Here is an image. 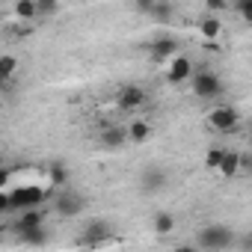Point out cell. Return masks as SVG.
Segmentation results:
<instances>
[{
    "label": "cell",
    "mask_w": 252,
    "mask_h": 252,
    "mask_svg": "<svg viewBox=\"0 0 252 252\" xmlns=\"http://www.w3.org/2000/svg\"><path fill=\"white\" fill-rule=\"evenodd\" d=\"M231 243H234V231L222 222H211V225L199 228V234H196V246L205 252H222Z\"/></svg>",
    "instance_id": "1"
},
{
    "label": "cell",
    "mask_w": 252,
    "mask_h": 252,
    "mask_svg": "<svg viewBox=\"0 0 252 252\" xmlns=\"http://www.w3.org/2000/svg\"><path fill=\"white\" fill-rule=\"evenodd\" d=\"M9 202H12V211H15V214L39 211V205L45 202V190L36 187V184H21V187L9 190Z\"/></svg>",
    "instance_id": "2"
},
{
    "label": "cell",
    "mask_w": 252,
    "mask_h": 252,
    "mask_svg": "<svg viewBox=\"0 0 252 252\" xmlns=\"http://www.w3.org/2000/svg\"><path fill=\"white\" fill-rule=\"evenodd\" d=\"M190 86H193V95L196 98H217L225 89L217 71H196L193 80H190Z\"/></svg>",
    "instance_id": "3"
},
{
    "label": "cell",
    "mask_w": 252,
    "mask_h": 252,
    "mask_svg": "<svg viewBox=\"0 0 252 252\" xmlns=\"http://www.w3.org/2000/svg\"><path fill=\"white\" fill-rule=\"evenodd\" d=\"M110 237H113V225H110L107 220H101V217L89 220V222L83 225V231H80V240H83L86 249H95V246L107 243Z\"/></svg>",
    "instance_id": "4"
},
{
    "label": "cell",
    "mask_w": 252,
    "mask_h": 252,
    "mask_svg": "<svg viewBox=\"0 0 252 252\" xmlns=\"http://www.w3.org/2000/svg\"><path fill=\"white\" fill-rule=\"evenodd\" d=\"M83 208H86V196L77 190H60L54 199V214L60 217H77L83 214Z\"/></svg>",
    "instance_id": "5"
},
{
    "label": "cell",
    "mask_w": 252,
    "mask_h": 252,
    "mask_svg": "<svg viewBox=\"0 0 252 252\" xmlns=\"http://www.w3.org/2000/svg\"><path fill=\"white\" fill-rule=\"evenodd\" d=\"M237 122H240V116H237V110L234 107H214L211 113H208V125L214 131H220V134H231L234 128H237Z\"/></svg>",
    "instance_id": "6"
},
{
    "label": "cell",
    "mask_w": 252,
    "mask_h": 252,
    "mask_svg": "<svg viewBox=\"0 0 252 252\" xmlns=\"http://www.w3.org/2000/svg\"><path fill=\"white\" fill-rule=\"evenodd\" d=\"M166 184H169V175H166V169H160V166H146L143 175H140V190H143L146 196L160 193Z\"/></svg>",
    "instance_id": "7"
},
{
    "label": "cell",
    "mask_w": 252,
    "mask_h": 252,
    "mask_svg": "<svg viewBox=\"0 0 252 252\" xmlns=\"http://www.w3.org/2000/svg\"><path fill=\"white\" fill-rule=\"evenodd\" d=\"M116 101H119V110L134 113V110H140V107L149 101V92H146L143 86H122L119 95H116Z\"/></svg>",
    "instance_id": "8"
},
{
    "label": "cell",
    "mask_w": 252,
    "mask_h": 252,
    "mask_svg": "<svg viewBox=\"0 0 252 252\" xmlns=\"http://www.w3.org/2000/svg\"><path fill=\"white\" fill-rule=\"evenodd\" d=\"M193 63H190V57H175L172 63H169V68H166V80L169 83H184V80H193Z\"/></svg>",
    "instance_id": "9"
},
{
    "label": "cell",
    "mask_w": 252,
    "mask_h": 252,
    "mask_svg": "<svg viewBox=\"0 0 252 252\" xmlns=\"http://www.w3.org/2000/svg\"><path fill=\"white\" fill-rule=\"evenodd\" d=\"M131 137H128V128H122V125H110V128L101 131V146L104 149H122L128 146Z\"/></svg>",
    "instance_id": "10"
},
{
    "label": "cell",
    "mask_w": 252,
    "mask_h": 252,
    "mask_svg": "<svg viewBox=\"0 0 252 252\" xmlns=\"http://www.w3.org/2000/svg\"><path fill=\"white\" fill-rule=\"evenodd\" d=\"M175 48H178V42L172 39V36H158L155 42H152V60L155 63H163V60H175Z\"/></svg>",
    "instance_id": "11"
},
{
    "label": "cell",
    "mask_w": 252,
    "mask_h": 252,
    "mask_svg": "<svg viewBox=\"0 0 252 252\" xmlns=\"http://www.w3.org/2000/svg\"><path fill=\"white\" fill-rule=\"evenodd\" d=\"M45 175H48V184H51V187H65V184H68V169H65V163H60V160L48 163Z\"/></svg>",
    "instance_id": "12"
},
{
    "label": "cell",
    "mask_w": 252,
    "mask_h": 252,
    "mask_svg": "<svg viewBox=\"0 0 252 252\" xmlns=\"http://www.w3.org/2000/svg\"><path fill=\"white\" fill-rule=\"evenodd\" d=\"M42 225H45V214H42V211H24V214H18L15 231H24V228H42Z\"/></svg>",
    "instance_id": "13"
},
{
    "label": "cell",
    "mask_w": 252,
    "mask_h": 252,
    "mask_svg": "<svg viewBox=\"0 0 252 252\" xmlns=\"http://www.w3.org/2000/svg\"><path fill=\"white\" fill-rule=\"evenodd\" d=\"M128 137H131V143H146V140L152 137V125H149L146 119H137V122H131Z\"/></svg>",
    "instance_id": "14"
},
{
    "label": "cell",
    "mask_w": 252,
    "mask_h": 252,
    "mask_svg": "<svg viewBox=\"0 0 252 252\" xmlns=\"http://www.w3.org/2000/svg\"><path fill=\"white\" fill-rule=\"evenodd\" d=\"M18 237L27 243V246H45L48 243V228L42 225V228H24V231H18Z\"/></svg>",
    "instance_id": "15"
},
{
    "label": "cell",
    "mask_w": 252,
    "mask_h": 252,
    "mask_svg": "<svg viewBox=\"0 0 252 252\" xmlns=\"http://www.w3.org/2000/svg\"><path fill=\"white\" fill-rule=\"evenodd\" d=\"M155 234H160V237H166L172 228H175V217L169 214V211H160V214H155Z\"/></svg>",
    "instance_id": "16"
},
{
    "label": "cell",
    "mask_w": 252,
    "mask_h": 252,
    "mask_svg": "<svg viewBox=\"0 0 252 252\" xmlns=\"http://www.w3.org/2000/svg\"><path fill=\"white\" fill-rule=\"evenodd\" d=\"M15 15L24 18V21H36L39 18V3H36V0H18V3H15Z\"/></svg>",
    "instance_id": "17"
},
{
    "label": "cell",
    "mask_w": 252,
    "mask_h": 252,
    "mask_svg": "<svg viewBox=\"0 0 252 252\" xmlns=\"http://www.w3.org/2000/svg\"><path fill=\"white\" fill-rule=\"evenodd\" d=\"M220 172H222L225 178H231V175H237V172H240V155H234V152H225V160H222V166H220Z\"/></svg>",
    "instance_id": "18"
},
{
    "label": "cell",
    "mask_w": 252,
    "mask_h": 252,
    "mask_svg": "<svg viewBox=\"0 0 252 252\" xmlns=\"http://www.w3.org/2000/svg\"><path fill=\"white\" fill-rule=\"evenodd\" d=\"M199 30H202V36H205V39H217V36H220V30H222V24H220V18H205Z\"/></svg>",
    "instance_id": "19"
},
{
    "label": "cell",
    "mask_w": 252,
    "mask_h": 252,
    "mask_svg": "<svg viewBox=\"0 0 252 252\" xmlns=\"http://www.w3.org/2000/svg\"><path fill=\"white\" fill-rule=\"evenodd\" d=\"M15 57H9V54H3V57H0V77H3V80H9L12 74H15Z\"/></svg>",
    "instance_id": "20"
},
{
    "label": "cell",
    "mask_w": 252,
    "mask_h": 252,
    "mask_svg": "<svg viewBox=\"0 0 252 252\" xmlns=\"http://www.w3.org/2000/svg\"><path fill=\"white\" fill-rule=\"evenodd\" d=\"M222 160H225V152H222V149H211V152H208V158H205V166L220 169V166H222Z\"/></svg>",
    "instance_id": "21"
},
{
    "label": "cell",
    "mask_w": 252,
    "mask_h": 252,
    "mask_svg": "<svg viewBox=\"0 0 252 252\" xmlns=\"http://www.w3.org/2000/svg\"><path fill=\"white\" fill-rule=\"evenodd\" d=\"M172 6L169 3H155V9H152V18H158V21H169L172 18Z\"/></svg>",
    "instance_id": "22"
},
{
    "label": "cell",
    "mask_w": 252,
    "mask_h": 252,
    "mask_svg": "<svg viewBox=\"0 0 252 252\" xmlns=\"http://www.w3.org/2000/svg\"><path fill=\"white\" fill-rule=\"evenodd\" d=\"M237 15L246 24H252V0H240V3H237Z\"/></svg>",
    "instance_id": "23"
},
{
    "label": "cell",
    "mask_w": 252,
    "mask_h": 252,
    "mask_svg": "<svg viewBox=\"0 0 252 252\" xmlns=\"http://www.w3.org/2000/svg\"><path fill=\"white\" fill-rule=\"evenodd\" d=\"M60 6L54 3V0H42V3H39V15H54Z\"/></svg>",
    "instance_id": "24"
},
{
    "label": "cell",
    "mask_w": 252,
    "mask_h": 252,
    "mask_svg": "<svg viewBox=\"0 0 252 252\" xmlns=\"http://www.w3.org/2000/svg\"><path fill=\"white\" fill-rule=\"evenodd\" d=\"M240 169L243 172H252V155H240Z\"/></svg>",
    "instance_id": "25"
},
{
    "label": "cell",
    "mask_w": 252,
    "mask_h": 252,
    "mask_svg": "<svg viewBox=\"0 0 252 252\" xmlns=\"http://www.w3.org/2000/svg\"><path fill=\"white\" fill-rule=\"evenodd\" d=\"M222 9H225L222 0H208V12H222Z\"/></svg>",
    "instance_id": "26"
},
{
    "label": "cell",
    "mask_w": 252,
    "mask_h": 252,
    "mask_svg": "<svg viewBox=\"0 0 252 252\" xmlns=\"http://www.w3.org/2000/svg\"><path fill=\"white\" fill-rule=\"evenodd\" d=\"M172 252H199V246H190V243H181V246H175Z\"/></svg>",
    "instance_id": "27"
},
{
    "label": "cell",
    "mask_w": 252,
    "mask_h": 252,
    "mask_svg": "<svg viewBox=\"0 0 252 252\" xmlns=\"http://www.w3.org/2000/svg\"><path fill=\"white\" fill-rule=\"evenodd\" d=\"M249 143H252V131H249Z\"/></svg>",
    "instance_id": "28"
},
{
    "label": "cell",
    "mask_w": 252,
    "mask_h": 252,
    "mask_svg": "<svg viewBox=\"0 0 252 252\" xmlns=\"http://www.w3.org/2000/svg\"><path fill=\"white\" fill-rule=\"evenodd\" d=\"M83 252H89V249H83Z\"/></svg>",
    "instance_id": "29"
}]
</instances>
